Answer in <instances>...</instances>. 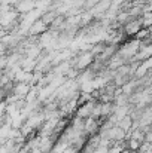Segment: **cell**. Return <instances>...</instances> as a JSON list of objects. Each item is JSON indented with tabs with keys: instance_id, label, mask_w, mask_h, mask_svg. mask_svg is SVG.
<instances>
[{
	"instance_id": "52a82bcc",
	"label": "cell",
	"mask_w": 152,
	"mask_h": 153,
	"mask_svg": "<svg viewBox=\"0 0 152 153\" xmlns=\"http://www.w3.org/2000/svg\"><path fill=\"white\" fill-rule=\"evenodd\" d=\"M31 6H33V1H28V0H25V1H22V3H19V10H24V12H28L30 9H31Z\"/></svg>"
},
{
	"instance_id": "7a4b0ae2",
	"label": "cell",
	"mask_w": 152,
	"mask_h": 153,
	"mask_svg": "<svg viewBox=\"0 0 152 153\" xmlns=\"http://www.w3.org/2000/svg\"><path fill=\"white\" fill-rule=\"evenodd\" d=\"M140 30H142V24L139 21H131V22H128L125 25V31L128 34H137Z\"/></svg>"
},
{
	"instance_id": "5b68a950",
	"label": "cell",
	"mask_w": 152,
	"mask_h": 153,
	"mask_svg": "<svg viewBox=\"0 0 152 153\" xmlns=\"http://www.w3.org/2000/svg\"><path fill=\"white\" fill-rule=\"evenodd\" d=\"M15 92H16L19 97H24V95L28 92V86L24 85V82H21V85H18V86L15 88Z\"/></svg>"
},
{
	"instance_id": "277c9868",
	"label": "cell",
	"mask_w": 152,
	"mask_h": 153,
	"mask_svg": "<svg viewBox=\"0 0 152 153\" xmlns=\"http://www.w3.org/2000/svg\"><path fill=\"white\" fill-rule=\"evenodd\" d=\"M91 61H93V53H85L84 56H81V59L78 61L76 67H78V68H84V67H87Z\"/></svg>"
},
{
	"instance_id": "3957f363",
	"label": "cell",
	"mask_w": 152,
	"mask_h": 153,
	"mask_svg": "<svg viewBox=\"0 0 152 153\" xmlns=\"http://www.w3.org/2000/svg\"><path fill=\"white\" fill-rule=\"evenodd\" d=\"M46 30V22L42 19V21H36L33 25H31V28H30V31L33 33V34H39V33H42V31H45Z\"/></svg>"
},
{
	"instance_id": "9c48e42d",
	"label": "cell",
	"mask_w": 152,
	"mask_h": 153,
	"mask_svg": "<svg viewBox=\"0 0 152 153\" xmlns=\"http://www.w3.org/2000/svg\"><path fill=\"white\" fill-rule=\"evenodd\" d=\"M145 36H148V30H140L137 33V37H145Z\"/></svg>"
},
{
	"instance_id": "ba28073f",
	"label": "cell",
	"mask_w": 152,
	"mask_h": 153,
	"mask_svg": "<svg viewBox=\"0 0 152 153\" xmlns=\"http://www.w3.org/2000/svg\"><path fill=\"white\" fill-rule=\"evenodd\" d=\"M145 25H152V12H148L145 15V21H143Z\"/></svg>"
},
{
	"instance_id": "6da1fadb",
	"label": "cell",
	"mask_w": 152,
	"mask_h": 153,
	"mask_svg": "<svg viewBox=\"0 0 152 153\" xmlns=\"http://www.w3.org/2000/svg\"><path fill=\"white\" fill-rule=\"evenodd\" d=\"M107 140H116V141H121L124 137H125V131L121 128V126H115V128H110L106 135H104Z\"/></svg>"
},
{
	"instance_id": "8992f818",
	"label": "cell",
	"mask_w": 152,
	"mask_h": 153,
	"mask_svg": "<svg viewBox=\"0 0 152 153\" xmlns=\"http://www.w3.org/2000/svg\"><path fill=\"white\" fill-rule=\"evenodd\" d=\"M16 79H18V82H27L28 79H33V77H31V74H30L28 71L24 70V71H19V73L16 74Z\"/></svg>"
}]
</instances>
